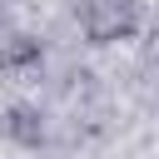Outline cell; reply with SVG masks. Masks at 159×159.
<instances>
[]
</instances>
